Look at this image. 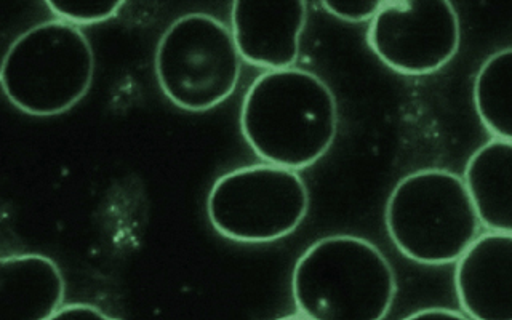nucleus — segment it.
<instances>
[{"mask_svg": "<svg viewBox=\"0 0 512 320\" xmlns=\"http://www.w3.org/2000/svg\"><path fill=\"white\" fill-rule=\"evenodd\" d=\"M48 320H119L93 304L72 303L61 306Z\"/></svg>", "mask_w": 512, "mask_h": 320, "instance_id": "obj_15", "label": "nucleus"}, {"mask_svg": "<svg viewBox=\"0 0 512 320\" xmlns=\"http://www.w3.org/2000/svg\"><path fill=\"white\" fill-rule=\"evenodd\" d=\"M455 290L471 320H512V234L485 232L456 261Z\"/></svg>", "mask_w": 512, "mask_h": 320, "instance_id": "obj_9", "label": "nucleus"}, {"mask_svg": "<svg viewBox=\"0 0 512 320\" xmlns=\"http://www.w3.org/2000/svg\"><path fill=\"white\" fill-rule=\"evenodd\" d=\"M477 116L493 138L512 143V47L493 53L474 80Z\"/></svg>", "mask_w": 512, "mask_h": 320, "instance_id": "obj_12", "label": "nucleus"}, {"mask_svg": "<svg viewBox=\"0 0 512 320\" xmlns=\"http://www.w3.org/2000/svg\"><path fill=\"white\" fill-rule=\"evenodd\" d=\"M402 320H471L461 312L447 308H426L413 312Z\"/></svg>", "mask_w": 512, "mask_h": 320, "instance_id": "obj_16", "label": "nucleus"}, {"mask_svg": "<svg viewBox=\"0 0 512 320\" xmlns=\"http://www.w3.org/2000/svg\"><path fill=\"white\" fill-rule=\"evenodd\" d=\"M47 8L56 20L66 21L74 26L103 23L111 20L120 8L124 7L122 0H55L47 2Z\"/></svg>", "mask_w": 512, "mask_h": 320, "instance_id": "obj_13", "label": "nucleus"}, {"mask_svg": "<svg viewBox=\"0 0 512 320\" xmlns=\"http://www.w3.org/2000/svg\"><path fill=\"white\" fill-rule=\"evenodd\" d=\"M396 292L391 264L362 237L317 240L293 268V301L311 320H383Z\"/></svg>", "mask_w": 512, "mask_h": 320, "instance_id": "obj_2", "label": "nucleus"}, {"mask_svg": "<svg viewBox=\"0 0 512 320\" xmlns=\"http://www.w3.org/2000/svg\"><path fill=\"white\" fill-rule=\"evenodd\" d=\"M277 320H311V319H308V317H304L303 314H300V312H298V314H292V316L280 317V319H277Z\"/></svg>", "mask_w": 512, "mask_h": 320, "instance_id": "obj_17", "label": "nucleus"}, {"mask_svg": "<svg viewBox=\"0 0 512 320\" xmlns=\"http://www.w3.org/2000/svg\"><path fill=\"white\" fill-rule=\"evenodd\" d=\"M383 0H352V2H322V7L330 15L336 16L349 23H364L372 21L373 16L378 13Z\"/></svg>", "mask_w": 512, "mask_h": 320, "instance_id": "obj_14", "label": "nucleus"}, {"mask_svg": "<svg viewBox=\"0 0 512 320\" xmlns=\"http://www.w3.org/2000/svg\"><path fill=\"white\" fill-rule=\"evenodd\" d=\"M464 184L482 226L512 234V143L493 140L480 146L464 170Z\"/></svg>", "mask_w": 512, "mask_h": 320, "instance_id": "obj_11", "label": "nucleus"}, {"mask_svg": "<svg viewBox=\"0 0 512 320\" xmlns=\"http://www.w3.org/2000/svg\"><path fill=\"white\" fill-rule=\"evenodd\" d=\"M240 128L266 164L298 172L332 148L338 130L336 98L314 72L266 71L245 93Z\"/></svg>", "mask_w": 512, "mask_h": 320, "instance_id": "obj_1", "label": "nucleus"}, {"mask_svg": "<svg viewBox=\"0 0 512 320\" xmlns=\"http://www.w3.org/2000/svg\"><path fill=\"white\" fill-rule=\"evenodd\" d=\"M368 47L392 71L428 76L460 48V18L445 0H383L367 31Z\"/></svg>", "mask_w": 512, "mask_h": 320, "instance_id": "obj_7", "label": "nucleus"}, {"mask_svg": "<svg viewBox=\"0 0 512 320\" xmlns=\"http://www.w3.org/2000/svg\"><path fill=\"white\" fill-rule=\"evenodd\" d=\"M384 221L408 260L428 266L455 263L479 237L480 221L463 178L426 168L392 189Z\"/></svg>", "mask_w": 512, "mask_h": 320, "instance_id": "obj_4", "label": "nucleus"}, {"mask_svg": "<svg viewBox=\"0 0 512 320\" xmlns=\"http://www.w3.org/2000/svg\"><path fill=\"white\" fill-rule=\"evenodd\" d=\"M308 5L301 0H237L231 32L240 58L268 71L293 68L300 53Z\"/></svg>", "mask_w": 512, "mask_h": 320, "instance_id": "obj_8", "label": "nucleus"}, {"mask_svg": "<svg viewBox=\"0 0 512 320\" xmlns=\"http://www.w3.org/2000/svg\"><path fill=\"white\" fill-rule=\"evenodd\" d=\"M240 61L228 26L207 13H188L160 37L154 69L168 100L184 111L204 112L236 92Z\"/></svg>", "mask_w": 512, "mask_h": 320, "instance_id": "obj_5", "label": "nucleus"}, {"mask_svg": "<svg viewBox=\"0 0 512 320\" xmlns=\"http://www.w3.org/2000/svg\"><path fill=\"white\" fill-rule=\"evenodd\" d=\"M60 266L42 253L0 256V320H48L63 306Z\"/></svg>", "mask_w": 512, "mask_h": 320, "instance_id": "obj_10", "label": "nucleus"}, {"mask_svg": "<svg viewBox=\"0 0 512 320\" xmlns=\"http://www.w3.org/2000/svg\"><path fill=\"white\" fill-rule=\"evenodd\" d=\"M95 53L84 32L61 20L44 21L16 37L0 63V87L24 114L60 116L92 87Z\"/></svg>", "mask_w": 512, "mask_h": 320, "instance_id": "obj_3", "label": "nucleus"}, {"mask_svg": "<svg viewBox=\"0 0 512 320\" xmlns=\"http://www.w3.org/2000/svg\"><path fill=\"white\" fill-rule=\"evenodd\" d=\"M308 186L288 168L248 165L220 176L208 192L207 215L218 234L242 244H269L300 228Z\"/></svg>", "mask_w": 512, "mask_h": 320, "instance_id": "obj_6", "label": "nucleus"}]
</instances>
